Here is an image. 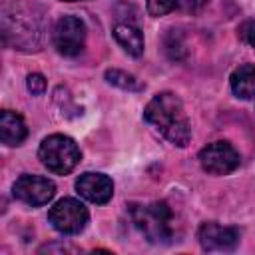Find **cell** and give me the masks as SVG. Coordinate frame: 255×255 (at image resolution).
Listing matches in <instances>:
<instances>
[{
	"label": "cell",
	"instance_id": "obj_1",
	"mask_svg": "<svg viewBox=\"0 0 255 255\" xmlns=\"http://www.w3.org/2000/svg\"><path fill=\"white\" fill-rule=\"evenodd\" d=\"M143 118L173 145H187L191 139L189 120L185 116L181 100L171 92H161L149 100L143 110Z\"/></svg>",
	"mask_w": 255,
	"mask_h": 255
},
{
	"label": "cell",
	"instance_id": "obj_2",
	"mask_svg": "<svg viewBox=\"0 0 255 255\" xmlns=\"http://www.w3.org/2000/svg\"><path fill=\"white\" fill-rule=\"evenodd\" d=\"M131 219L141 235L151 243H165L173 237V213L165 201H153L147 205H131Z\"/></svg>",
	"mask_w": 255,
	"mask_h": 255
},
{
	"label": "cell",
	"instance_id": "obj_3",
	"mask_svg": "<svg viewBox=\"0 0 255 255\" xmlns=\"http://www.w3.org/2000/svg\"><path fill=\"white\" fill-rule=\"evenodd\" d=\"M38 157L48 171H52L56 175H66L80 163L82 153L72 137L54 133V135H48L42 139V143L38 147Z\"/></svg>",
	"mask_w": 255,
	"mask_h": 255
},
{
	"label": "cell",
	"instance_id": "obj_4",
	"mask_svg": "<svg viewBox=\"0 0 255 255\" xmlns=\"http://www.w3.org/2000/svg\"><path fill=\"white\" fill-rule=\"evenodd\" d=\"M48 219L56 231H60L64 235H76V233L84 231V227L88 225L90 213L82 201H78L74 197H64L50 207Z\"/></svg>",
	"mask_w": 255,
	"mask_h": 255
},
{
	"label": "cell",
	"instance_id": "obj_5",
	"mask_svg": "<svg viewBox=\"0 0 255 255\" xmlns=\"http://www.w3.org/2000/svg\"><path fill=\"white\" fill-rule=\"evenodd\" d=\"M52 42L54 48L68 58L78 56L84 50V42H86V26L80 18L76 16H64L56 22L54 26V34H52Z\"/></svg>",
	"mask_w": 255,
	"mask_h": 255
},
{
	"label": "cell",
	"instance_id": "obj_6",
	"mask_svg": "<svg viewBox=\"0 0 255 255\" xmlns=\"http://www.w3.org/2000/svg\"><path fill=\"white\" fill-rule=\"evenodd\" d=\"M239 153L227 141H213L207 143L199 151V163L207 173L213 175H227L239 167Z\"/></svg>",
	"mask_w": 255,
	"mask_h": 255
},
{
	"label": "cell",
	"instance_id": "obj_7",
	"mask_svg": "<svg viewBox=\"0 0 255 255\" xmlns=\"http://www.w3.org/2000/svg\"><path fill=\"white\" fill-rule=\"evenodd\" d=\"M14 197L26 205L32 207H40L46 205L54 193H56V185L42 175H20L12 187Z\"/></svg>",
	"mask_w": 255,
	"mask_h": 255
},
{
	"label": "cell",
	"instance_id": "obj_8",
	"mask_svg": "<svg viewBox=\"0 0 255 255\" xmlns=\"http://www.w3.org/2000/svg\"><path fill=\"white\" fill-rule=\"evenodd\" d=\"M197 239L205 251H233L239 243V229L223 227L219 223H203L197 231Z\"/></svg>",
	"mask_w": 255,
	"mask_h": 255
},
{
	"label": "cell",
	"instance_id": "obj_9",
	"mask_svg": "<svg viewBox=\"0 0 255 255\" xmlns=\"http://www.w3.org/2000/svg\"><path fill=\"white\" fill-rule=\"evenodd\" d=\"M76 189L84 199H88L96 205H104L114 195V181L104 173L88 171L76 179Z\"/></svg>",
	"mask_w": 255,
	"mask_h": 255
},
{
	"label": "cell",
	"instance_id": "obj_10",
	"mask_svg": "<svg viewBox=\"0 0 255 255\" xmlns=\"http://www.w3.org/2000/svg\"><path fill=\"white\" fill-rule=\"evenodd\" d=\"M28 135V128L22 120V116L4 110L0 114V139L6 145H20Z\"/></svg>",
	"mask_w": 255,
	"mask_h": 255
},
{
	"label": "cell",
	"instance_id": "obj_11",
	"mask_svg": "<svg viewBox=\"0 0 255 255\" xmlns=\"http://www.w3.org/2000/svg\"><path fill=\"white\" fill-rule=\"evenodd\" d=\"M114 38L118 40V44L129 56H133V58L141 56V52H143V34L139 32V28H135L131 24H116Z\"/></svg>",
	"mask_w": 255,
	"mask_h": 255
},
{
	"label": "cell",
	"instance_id": "obj_12",
	"mask_svg": "<svg viewBox=\"0 0 255 255\" xmlns=\"http://www.w3.org/2000/svg\"><path fill=\"white\" fill-rule=\"evenodd\" d=\"M231 90L241 100H249L255 96V66L253 64H241L231 74Z\"/></svg>",
	"mask_w": 255,
	"mask_h": 255
},
{
	"label": "cell",
	"instance_id": "obj_13",
	"mask_svg": "<svg viewBox=\"0 0 255 255\" xmlns=\"http://www.w3.org/2000/svg\"><path fill=\"white\" fill-rule=\"evenodd\" d=\"M106 80H108V84H112L116 88H122V90H128V92L143 90V84H139V80H135V76H131L128 72H122V70H108Z\"/></svg>",
	"mask_w": 255,
	"mask_h": 255
},
{
	"label": "cell",
	"instance_id": "obj_14",
	"mask_svg": "<svg viewBox=\"0 0 255 255\" xmlns=\"http://www.w3.org/2000/svg\"><path fill=\"white\" fill-rule=\"evenodd\" d=\"M177 6H179V0H147V4H145L147 14L153 18H159V16L173 12Z\"/></svg>",
	"mask_w": 255,
	"mask_h": 255
},
{
	"label": "cell",
	"instance_id": "obj_15",
	"mask_svg": "<svg viewBox=\"0 0 255 255\" xmlns=\"http://www.w3.org/2000/svg\"><path fill=\"white\" fill-rule=\"evenodd\" d=\"M237 34L239 38L249 44V46H255V20H245L239 28H237Z\"/></svg>",
	"mask_w": 255,
	"mask_h": 255
},
{
	"label": "cell",
	"instance_id": "obj_16",
	"mask_svg": "<svg viewBox=\"0 0 255 255\" xmlns=\"http://www.w3.org/2000/svg\"><path fill=\"white\" fill-rule=\"evenodd\" d=\"M26 86H28V90H30L32 96H42L46 92V80H44L42 74H30Z\"/></svg>",
	"mask_w": 255,
	"mask_h": 255
},
{
	"label": "cell",
	"instance_id": "obj_17",
	"mask_svg": "<svg viewBox=\"0 0 255 255\" xmlns=\"http://www.w3.org/2000/svg\"><path fill=\"white\" fill-rule=\"evenodd\" d=\"M179 2H181V6H183L187 12H197V10H201V8L205 6L207 0H179Z\"/></svg>",
	"mask_w": 255,
	"mask_h": 255
},
{
	"label": "cell",
	"instance_id": "obj_18",
	"mask_svg": "<svg viewBox=\"0 0 255 255\" xmlns=\"http://www.w3.org/2000/svg\"><path fill=\"white\" fill-rule=\"evenodd\" d=\"M64 2H78V0H64Z\"/></svg>",
	"mask_w": 255,
	"mask_h": 255
}]
</instances>
